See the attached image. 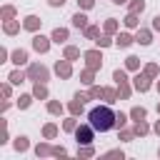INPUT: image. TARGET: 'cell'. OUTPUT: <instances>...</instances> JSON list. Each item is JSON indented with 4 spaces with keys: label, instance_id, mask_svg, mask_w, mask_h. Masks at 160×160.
Instances as JSON below:
<instances>
[{
    "label": "cell",
    "instance_id": "cell-11",
    "mask_svg": "<svg viewBox=\"0 0 160 160\" xmlns=\"http://www.w3.org/2000/svg\"><path fill=\"white\" fill-rule=\"evenodd\" d=\"M135 88H138V90H148V80L138 75V78H135Z\"/></svg>",
    "mask_w": 160,
    "mask_h": 160
},
{
    "label": "cell",
    "instance_id": "cell-12",
    "mask_svg": "<svg viewBox=\"0 0 160 160\" xmlns=\"http://www.w3.org/2000/svg\"><path fill=\"white\" fill-rule=\"evenodd\" d=\"M25 28H28V30H35V28H38V18H32V15H30V18L25 20Z\"/></svg>",
    "mask_w": 160,
    "mask_h": 160
},
{
    "label": "cell",
    "instance_id": "cell-30",
    "mask_svg": "<svg viewBox=\"0 0 160 160\" xmlns=\"http://www.w3.org/2000/svg\"><path fill=\"white\" fill-rule=\"evenodd\" d=\"M155 130H158V132H160V122H158V125H155Z\"/></svg>",
    "mask_w": 160,
    "mask_h": 160
},
{
    "label": "cell",
    "instance_id": "cell-16",
    "mask_svg": "<svg viewBox=\"0 0 160 160\" xmlns=\"http://www.w3.org/2000/svg\"><path fill=\"white\" fill-rule=\"evenodd\" d=\"M25 140H28V138H18L15 148H18V150H25V148H28V142H25Z\"/></svg>",
    "mask_w": 160,
    "mask_h": 160
},
{
    "label": "cell",
    "instance_id": "cell-2",
    "mask_svg": "<svg viewBox=\"0 0 160 160\" xmlns=\"http://www.w3.org/2000/svg\"><path fill=\"white\" fill-rule=\"evenodd\" d=\"M92 130H95L92 125H82V128H78V132H75V135H78V142H90V140H92Z\"/></svg>",
    "mask_w": 160,
    "mask_h": 160
},
{
    "label": "cell",
    "instance_id": "cell-15",
    "mask_svg": "<svg viewBox=\"0 0 160 160\" xmlns=\"http://www.w3.org/2000/svg\"><path fill=\"white\" fill-rule=\"evenodd\" d=\"M125 22H128V25H130V28H135V25H138V18H135V12H130V15H128V20H125Z\"/></svg>",
    "mask_w": 160,
    "mask_h": 160
},
{
    "label": "cell",
    "instance_id": "cell-23",
    "mask_svg": "<svg viewBox=\"0 0 160 160\" xmlns=\"http://www.w3.org/2000/svg\"><path fill=\"white\" fill-rule=\"evenodd\" d=\"M85 32H88V38H95V35H98V28H88Z\"/></svg>",
    "mask_w": 160,
    "mask_h": 160
},
{
    "label": "cell",
    "instance_id": "cell-13",
    "mask_svg": "<svg viewBox=\"0 0 160 160\" xmlns=\"http://www.w3.org/2000/svg\"><path fill=\"white\" fill-rule=\"evenodd\" d=\"M130 40H132L130 35H120V38H118V45H120V48H125V45H130Z\"/></svg>",
    "mask_w": 160,
    "mask_h": 160
},
{
    "label": "cell",
    "instance_id": "cell-26",
    "mask_svg": "<svg viewBox=\"0 0 160 160\" xmlns=\"http://www.w3.org/2000/svg\"><path fill=\"white\" fill-rule=\"evenodd\" d=\"M45 135H48V138H52V135H55V128H52V125H48V128H45Z\"/></svg>",
    "mask_w": 160,
    "mask_h": 160
},
{
    "label": "cell",
    "instance_id": "cell-4",
    "mask_svg": "<svg viewBox=\"0 0 160 160\" xmlns=\"http://www.w3.org/2000/svg\"><path fill=\"white\" fill-rule=\"evenodd\" d=\"M32 45H35V50H38V52H45V50H48V38L38 35V38L32 40Z\"/></svg>",
    "mask_w": 160,
    "mask_h": 160
},
{
    "label": "cell",
    "instance_id": "cell-1",
    "mask_svg": "<svg viewBox=\"0 0 160 160\" xmlns=\"http://www.w3.org/2000/svg\"><path fill=\"white\" fill-rule=\"evenodd\" d=\"M115 112L108 108V105H100V108H92L90 110V115H88V120H90V125L95 128V130H100V132H108L110 128H115Z\"/></svg>",
    "mask_w": 160,
    "mask_h": 160
},
{
    "label": "cell",
    "instance_id": "cell-27",
    "mask_svg": "<svg viewBox=\"0 0 160 160\" xmlns=\"http://www.w3.org/2000/svg\"><path fill=\"white\" fill-rule=\"evenodd\" d=\"M78 2H80L82 8H90V5H92V0H78Z\"/></svg>",
    "mask_w": 160,
    "mask_h": 160
},
{
    "label": "cell",
    "instance_id": "cell-25",
    "mask_svg": "<svg viewBox=\"0 0 160 160\" xmlns=\"http://www.w3.org/2000/svg\"><path fill=\"white\" fill-rule=\"evenodd\" d=\"M20 105H22V108H28V105H30V98H28V95H22V98H20Z\"/></svg>",
    "mask_w": 160,
    "mask_h": 160
},
{
    "label": "cell",
    "instance_id": "cell-5",
    "mask_svg": "<svg viewBox=\"0 0 160 160\" xmlns=\"http://www.w3.org/2000/svg\"><path fill=\"white\" fill-rule=\"evenodd\" d=\"M52 40H55V42H62V40H68V30H60V28H58V30L52 32Z\"/></svg>",
    "mask_w": 160,
    "mask_h": 160
},
{
    "label": "cell",
    "instance_id": "cell-29",
    "mask_svg": "<svg viewBox=\"0 0 160 160\" xmlns=\"http://www.w3.org/2000/svg\"><path fill=\"white\" fill-rule=\"evenodd\" d=\"M155 28H158V30H160V18H155Z\"/></svg>",
    "mask_w": 160,
    "mask_h": 160
},
{
    "label": "cell",
    "instance_id": "cell-24",
    "mask_svg": "<svg viewBox=\"0 0 160 160\" xmlns=\"http://www.w3.org/2000/svg\"><path fill=\"white\" fill-rule=\"evenodd\" d=\"M128 68H138V58H128Z\"/></svg>",
    "mask_w": 160,
    "mask_h": 160
},
{
    "label": "cell",
    "instance_id": "cell-31",
    "mask_svg": "<svg viewBox=\"0 0 160 160\" xmlns=\"http://www.w3.org/2000/svg\"><path fill=\"white\" fill-rule=\"evenodd\" d=\"M115 2H125V0H115Z\"/></svg>",
    "mask_w": 160,
    "mask_h": 160
},
{
    "label": "cell",
    "instance_id": "cell-14",
    "mask_svg": "<svg viewBox=\"0 0 160 160\" xmlns=\"http://www.w3.org/2000/svg\"><path fill=\"white\" fill-rule=\"evenodd\" d=\"M132 118H135V120H142V118H145V110H142V108H135V110H132Z\"/></svg>",
    "mask_w": 160,
    "mask_h": 160
},
{
    "label": "cell",
    "instance_id": "cell-17",
    "mask_svg": "<svg viewBox=\"0 0 160 160\" xmlns=\"http://www.w3.org/2000/svg\"><path fill=\"white\" fill-rule=\"evenodd\" d=\"M142 8H145L142 0H135V2H132V12H138V10H142Z\"/></svg>",
    "mask_w": 160,
    "mask_h": 160
},
{
    "label": "cell",
    "instance_id": "cell-19",
    "mask_svg": "<svg viewBox=\"0 0 160 160\" xmlns=\"http://www.w3.org/2000/svg\"><path fill=\"white\" fill-rule=\"evenodd\" d=\"M65 55L72 60V58H78V50H75V48H68V52H65Z\"/></svg>",
    "mask_w": 160,
    "mask_h": 160
},
{
    "label": "cell",
    "instance_id": "cell-9",
    "mask_svg": "<svg viewBox=\"0 0 160 160\" xmlns=\"http://www.w3.org/2000/svg\"><path fill=\"white\" fill-rule=\"evenodd\" d=\"M138 42L148 45V42H150V32H148V30H140V32H138Z\"/></svg>",
    "mask_w": 160,
    "mask_h": 160
},
{
    "label": "cell",
    "instance_id": "cell-20",
    "mask_svg": "<svg viewBox=\"0 0 160 160\" xmlns=\"http://www.w3.org/2000/svg\"><path fill=\"white\" fill-rule=\"evenodd\" d=\"M10 80H12V82H20V80H22V72H12Z\"/></svg>",
    "mask_w": 160,
    "mask_h": 160
},
{
    "label": "cell",
    "instance_id": "cell-22",
    "mask_svg": "<svg viewBox=\"0 0 160 160\" xmlns=\"http://www.w3.org/2000/svg\"><path fill=\"white\" fill-rule=\"evenodd\" d=\"M5 30H8V32H15V30H18V25H15V22H8V25H5Z\"/></svg>",
    "mask_w": 160,
    "mask_h": 160
},
{
    "label": "cell",
    "instance_id": "cell-18",
    "mask_svg": "<svg viewBox=\"0 0 160 160\" xmlns=\"http://www.w3.org/2000/svg\"><path fill=\"white\" fill-rule=\"evenodd\" d=\"M115 125H118V128H122V125H125V115H122V112H118V118H115Z\"/></svg>",
    "mask_w": 160,
    "mask_h": 160
},
{
    "label": "cell",
    "instance_id": "cell-3",
    "mask_svg": "<svg viewBox=\"0 0 160 160\" xmlns=\"http://www.w3.org/2000/svg\"><path fill=\"white\" fill-rule=\"evenodd\" d=\"M30 75L38 78V80H48V70H45L42 65H32V68H30Z\"/></svg>",
    "mask_w": 160,
    "mask_h": 160
},
{
    "label": "cell",
    "instance_id": "cell-8",
    "mask_svg": "<svg viewBox=\"0 0 160 160\" xmlns=\"http://www.w3.org/2000/svg\"><path fill=\"white\" fill-rule=\"evenodd\" d=\"M85 20H88V18H85V15H80V12H78V15H75V18H72V25H75V28H85Z\"/></svg>",
    "mask_w": 160,
    "mask_h": 160
},
{
    "label": "cell",
    "instance_id": "cell-7",
    "mask_svg": "<svg viewBox=\"0 0 160 160\" xmlns=\"http://www.w3.org/2000/svg\"><path fill=\"white\" fill-rule=\"evenodd\" d=\"M55 70H58V75H62V78H68V75H70V65H68V62H58V68H55Z\"/></svg>",
    "mask_w": 160,
    "mask_h": 160
},
{
    "label": "cell",
    "instance_id": "cell-6",
    "mask_svg": "<svg viewBox=\"0 0 160 160\" xmlns=\"http://www.w3.org/2000/svg\"><path fill=\"white\" fill-rule=\"evenodd\" d=\"M85 58H88V62H90V68H98V65H100V55H98V52H88Z\"/></svg>",
    "mask_w": 160,
    "mask_h": 160
},
{
    "label": "cell",
    "instance_id": "cell-28",
    "mask_svg": "<svg viewBox=\"0 0 160 160\" xmlns=\"http://www.w3.org/2000/svg\"><path fill=\"white\" fill-rule=\"evenodd\" d=\"M50 5H55V8H58V5H65V0H50Z\"/></svg>",
    "mask_w": 160,
    "mask_h": 160
},
{
    "label": "cell",
    "instance_id": "cell-21",
    "mask_svg": "<svg viewBox=\"0 0 160 160\" xmlns=\"http://www.w3.org/2000/svg\"><path fill=\"white\" fill-rule=\"evenodd\" d=\"M35 95H38V98H45V88L38 85V88H35Z\"/></svg>",
    "mask_w": 160,
    "mask_h": 160
},
{
    "label": "cell",
    "instance_id": "cell-10",
    "mask_svg": "<svg viewBox=\"0 0 160 160\" xmlns=\"http://www.w3.org/2000/svg\"><path fill=\"white\" fill-rule=\"evenodd\" d=\"M12 60H15V62H18V65H22V62H25V60H28V55H25V52H22V50H18V52H12Z\"/></svg>",
    "mask_w": 160,
    "mask_h": 160
}]
</instances>
